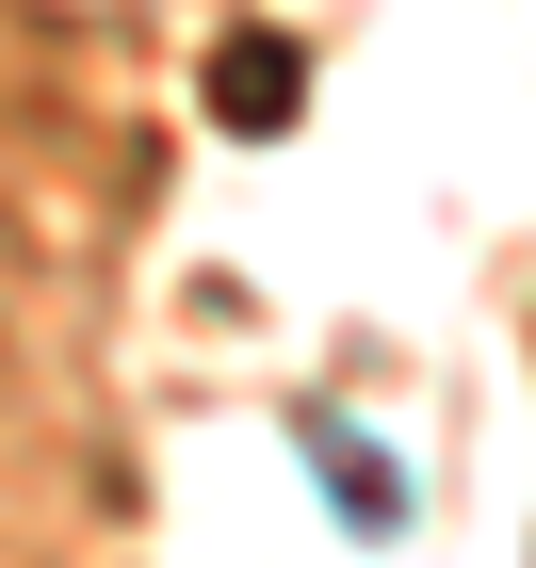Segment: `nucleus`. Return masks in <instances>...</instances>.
<instances>
[{
    "mask_svg": "<svg viewBox=\"0 0 536 568\" xmlns=\"http://www.w3.org/2000/svg\"><path fill=\"white\" fill-rule=\"evenodd\" d=\"M293 455L325 471V504H342L357 536H406V471H391V455H374V438L342 423V406H293Z\"/></svg>",
    "mask_w": 536,
    "mask_h": 568,
    "instance_id": "obj_1",
    "label": "nucleus"
}]
</instances>
